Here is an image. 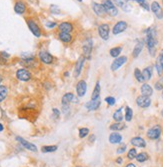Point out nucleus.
Wrapping results in <instances>:
<instances>
[{
    "label": "nucleus",
    "mask_w": 163,
    "mask_h": 167,
    "mask_svg": "<svg viewBox=\"0 0 163 167\" xmlns=\"http://www.w3.org/2000/svg\"><path fill=\"white\" fill-rule=\"evenodd\" d=\"M1 82H2V76L0 75V84H1Z\"/></svg>",
    "instance_id": "6e6d98bb"
},
{
    "label": "nucleus",
    "mask_w": 163,
    "mask_h": 167,
    "mask_svg": "<svg viewBox=\"0 0 163 167\" xmlns=\"http://www.w3.org/2000/svg\"><path fill=\"white\" fill-rule=\"evenodd\" d=\"M113 119L115 122H121L123 120V114H122V107H120L119 109L116 110L113 113Z\"/></svg>",
    "instance_id": "2f4dec72"
},
{
    "label": "nucleus",
    "mask_w": 163,
    "mask_h": 167,
    "mask_svg": "<svg viewBox=\"0 0 163 167\" xmlns=\"http://www.w3.org/2000/svg\"><path fill=\"white\" fill-rule=\"evenodd\" d=\"M154 88L156 89V90H162L163 89V75L159 77V79L157 80V81L155 82V84H154Z\"/></svg>",
    "instance_id": "e433bc0d"
},
{
    "label": "nucleus",
    "mask_w": 163,
    "mask_h": 167,
    "mask_svg": "<svg viewBox=\"0 0 163 167\" xmlns=\"http://www.w3.org/2000/svg\"><path fill=\"white\" fill-rule=\"evenodd\" d=\"M105 102L108 104L109 106H113L115 102H116V100H115V98L114 97H112V96H108V97H106L105 98Z\"/></svg>",
    "instance_id": "a19ab883"
},
{
    "label": "nucleus",
    "mask_w": 163,
    "mask_h": 167,
    "mask_svg": "<svg viewBox=\"0 0 163 167\" xmlns=\"http://www.w3.org/2000/svg\"><path fill=\"white\" fill-rule=\"evenodd\" d=\"M126 62H127L126 56H119V57L115 58V60L112 62V64H111V70L112 71L118 70L120 67H122Z\"/></svg>",
    "instance_id": "ddd939ff"
},
{
    "label": "nucleus",
    "mask_w": 163,
    "mask_h": 167,
    "mask_svg": "<svg viewBox=\"0 0 163 167\" xmlns=\"http://www.w3.org/2000/svg\"><path fill=\"white\" fill-rule=\"evenodd\" d=\"M27 26L29 28V30L31 31V33L34 35L35 37H40L41 36V29L39 27V25L37 24L36 22L34 21L33 19H27Z\"/></svg>",
    "instance_id": "0eeeda50"
},
{
    "label": "nucleus",
    "mask_w": 163,
    "mask_h": 167,
    "mask_svg": "<svg viewBox=\"0 0 163 167\" xmlns=\"http://www.w3.org/2000/svg\"><path fill=\"white\" fill-rule=\"evenodd\" d=\"M7 94H8V89L6 86L0 85V103L3 102V101L6 99Z\"/></svg>",
    "instance_id": "7c9ffc66"
},
{
    "label": "nucleus",
    "mask_w": 163,
    "mask_h": 167,
    "mask_svg": "<svg viewBox=\"0 0 163 167\" xmlns=\"http://www.w3.org/2000/svg\"><path fill=\"white\" fill-rule=\"evenodd\" d=\"M161 91H162V92H161V97H162V99H163V89H162Z\"/></svg>",
    "instance_id": "4d7b16f0"
},
{
    "label": "nucleus",
    "mask_w": 163,
    "mask_h": 167,
    "mask_svg": "<svg viewBox=\"0 0 163 167\" xmlns=\"http://www.w3.org/2000/svg\"><path fill=\"white\" fill-rule=\"evenodd\" d=\"M87 91V83L85 80H79L76 84V93L79 97H83Z\"/></svg>",
    "instance_id": "f8f14e48"
},
{
    "label": "nucleus",
    "mask_w": 163,
    "mask_h": 167,
    "mask_svg": "<svg viewBox=\"0 0 163 167\" xmlns=\"http://www.w3.org/2000/svg\"><path fill=\"white\" fill-rule=\"evenodd\" d=\"M100 92H101V87H100V82L97 81L95 87H94V89H93L92 94H91V99H92V100L100 99Z\"/></svg>",
    "instance_id": "bb28decb"
},
{
    "label": "nucleus",
    "mask_w": 163,
    "mask_h": 167,
    "mask_svg": "<svg viewBox=\"0 0 163 167\" xmlns=\"http://www.w3.org/2000/svg\"><path fill=\"white\" fill-rule=\"evenodd\" d=\"M59 40L62 41L63 43H70L72 41V35L71 33H64V32H59L58 34Z\"/></svg>",
    "instance_id": "cd10ccee"
},
{
    "label": "nucleus",
    "mask_w": 163,
    "mask_h": 167,
    "mask_svg": "<svg viewBox=\"0 0 163 167\" xmlns=\"http://www.w3.org/2000/svg\"><path fill=\"white\" fill-rule=\"evenodd\" d=\"M76 167H82V166H79V165H78V166H76Z\"/></svg>",
    "instance_id": "052dcab7"
},
{
    "label": "nucleus",
    "mask_w": 163,
    "mask_h": 167,
    "mask_svg": "<svg viewBox=\"0 0 163 167\" xmlns=\"http://www.w3.org/2000/svg\"><path fill=\"white\" fill-rule=\"evenodd\" d=\"M70 111V106L69 104H62V112L64 113L65 115H67Z\"/></svg>",
    "instance_id": "37998d69"
},
{
    "label": "nucleus",
    "mask_w": 163,
    "mask_h": 167,
    "mask_svg": "<svg viewBox=\"0 0 163 167\" xmlns=\"http://www.w3.org/2000/svg\"><path fill=\"white\" fill-rule=\"evenodd\" d=\"M142 75H143L144 81H149L152 78L153 75V67L152 66H147L142 70Z\"/></svg>",
    "instance_id": "a878e982"
},
{
    "label": "nucleus",
    "mask_w": 163,
    "mask_h": 167,
    "mask_svg": "<svg viewBox=\"0 0 163 167\" xmlns=\"http://www.w3.org/2000/svg\"><path fill=\"white\" fill-rule=\"evenodd\" d=\"M61 102L62 104H70L71 102H77V100L73 93L68 92V93H65L63 96H62Z\"/></svg>",
    "instance_id": "b1692460"
},
{
    "label": "nucleus",
    "mask_w": 163,
    "mask_h": 167,
    "mask_svg": "<svg viewBox=\"0 0 163 167\" xmlns=\"http://www.w3.org/2000/svg\"><path fill=\"white\" fill-rule=\"evenodd\" d=\"M59 31L60 32H64V33H71L74 29V26L71 22H61L60 24L58 25Z\"/></svg>",
    "instance_id": "a211bd4d"
},
{
    "label": "nucleus",
    "mask_w": 163,
    "mask_h": 167,
    "mask_svg": "<svg viewBox=\"0 0 163 167\" xmlns=\"http://www.w3.org/2000/svg\"><path fill=\"white\" fill-rule=\"evenodd\" d=\"M85 60H86V59L84 58L83 55L80 56V57L78 58V60H77L76 64H75V68H74V72H73V75L75 78H77V77L80 75V73H81V71L84 67Z\"/></svg>",
    "instance_id": "9b49d317"
},
{
    "label": "nucleus",
    "mask_w": 163,
    "mask_h": 167,
    "mask_svg": "<svg viewBox=\"0 0 163 167\" xmlns=\"http://www.w3.org/2000/svg\"><path fill=\"white\" fill-rule=\"evenodd\" d=\"M92 48H93V40L91 38H87L84 41L83 46H82V51H83V56L86 60H90L91 54H92Z\"/></svg>",
    "instance_id": "7ed1b4c3"
},
{
    "label": "nucleus",
    "mask_w": 163,
    "mask_h": 167,
    "mask_svg": "<svg viewBox=\"0 0 163 167\" xmlns=\"http://www.w3.org/2000/svg\"><path fill=\"white\" fill-rule=\"evenodd\" d=\"M126 148H127V146H126L125 144H122V145H121L120 147L116 150V153H117V154H122V153H124V152L126 151Z\"/></svg>",
    "instance_id": "a18cd8bd"
},
{
    "label": "nucleus",
    "mask_w": 163,
    "mask_h": 167,
    "mask_svg": "<svg viewBox=\"0 0 163 167\" xmlns=\"http://www.w3.org/2000/svg\"><path fill=\"white\" fill-rule=\"evenodd\" d=\"M45 26L48 29H53V28H55L56 26H57V23L56 22H53V21H47L45 23Z\"/></svg>",
    "instance_id": "c03bdc74"
},
{
    "label": "nucleus",
    "mask_w": 163,
    "mask_h": 167,
    "mask_svg": "<svg viewBox=\"0 0 163 167\" xmlns=\"http://www.w3.org/2000/svg\"><path fill=\"white\" fill-rule=\"evenodd\" d=\"M102 5H103V7H104L106 14H108L109 16L115 17L118 15V8L116 5L112 2V0H104V1L102 2Z\"/></svg>",
    "instance_id": "f03ea898"
},
{
    "label": "nucleus",
    "mask_w": 163,
    "mask_h": 167,
    "mask_svg": "<svg viewBox=\"0 0 163 167\" xmlns=\"http://www.w3.org/2000/svg\"><path fill=\"white\" fill-rule=\"evenodd\" d=\"M57 145H46V146H42L41 148V151L43 153H49V152H54L57 150Z\"/></svg>",
    "instance_id": "72a5a7b5"
},
{
    "label": "nucleus",
    "mask_w": 163,
    "mask_h": 167,
    "mask_svg": "<svg viewBox=\"0 0 163 167\" xmlns=\"http://www.w3.org/2000/svg\"><path fill=\"white\" fill-rule=\"evenodd\" d=\"M112 2L125 12H130L131 10V7L128 4V0H112Z\"/></svg>",
    "instance_id": "f3484780"
},
{
    "label": "nucleus",
    "mask_w": 163,
    "mask_h": 167,
    "mask_svg": "<svg viewBox=\"0 0 163 167\" xmlns=\"http://www.w3.org/2000/svg\"><path fill=\"white\" fill-rule=\"evenodd\" d=\"M136 156H137V151H136V148H131L127 153V158L130 160L135 159Z\"/></svg>",
    "instance_id": "4c0bfd02"
},
{
    "label": "nucleus",
    "mask_w": 163,
    "mask_h": 167,
    "mask_svg": "<svg viewBox=\"0 0 163 167\" xmlns=\"http://www.w3.org/2000/svg\"><path fill=\"white\" fill-rule=\"evenodd\" d=\"M125 167H136L134 163H128Z\"/></svg>",
    "instance_id": "3c124183"
},
{
    "label": "nucleus",
    "mask_w": 163,
    "mask_h": 167,
    "mask_svg": "<svg viewBox=\"0 0 163 167\" xmlns=\"http://www.w3.org/2000/svg\"><path fill=\"white\" fill-rule=\"evenodd\" d=\"M150 9L153 12V14L155 15V17L158 20L163 19V10L162 7L160 6V4L157 1H153L152 3L150 4Z\"/></svg>",
    "instance_id": "6e6552de"
},
{
    "label": "nucleus",
    "mask_w": 163,
    "mask_h": 167,
    "mask_svg": "<svg viewBox=\"0 0 163 167\" xmlns=\"http://www.w3.org/2000/svg\"><path fill=\"white\" fill-rule=\"evenodd\" d=\"M157 61H159V63L161 64V66L163 68V49L159 52L158 57H157Z\"/></svg>",
    "instance_id": "49530a36"
},
{
    "label": "nucleus",
    "mask_w": 163,
    "mask_h": 167,
    "mask_svg": "<svg viewBox=\"0 0 163 167\" xmlns=\"http://www.w3.org/2000/svg\"><path fill=\"white\" fill-rule=\"evenodd\" d=\"M148 158H149V155H148V153H146V152H141V153L137 154V156H136L135 159L138 161V162H145V161L148 160Z\"/></svg>",
    "instance_id": "f704fd0d"
},
{
    "label": "nucleus",
    "mask_w": 163,
    "mask_h": 167,
    "mask_svg": "<svg viewBox=\"0 0 163 167\" xmlns=\"http://www.w3.org/2000/svg\"><path fill=\"white\" fill-rule=\"evenodd\" d=\"M126 125L125 123H123V122H114L113 124H111L110 126H109V129L112 130V131H121L123 129H125Z\"/></svg>",
    "instance_id": "c85d7f7f"
},
{
    "label": "nucleus",
    "mask_w": 163,
    "mask_h": 167,
    "mask_svg": "<svg viewBox=\"0 0 163 167\" xmlns=\"http://www.w3.org/2000/svg\"><path fill=\"white\" fill-rule=\"evenodd\" d=\"M109 33H110V26L107 23H103L98 26V35L103 40L109 39Z\"/></svg>",
    "instance_id": "423d86ee"
},
{
    "label": "nucleus",
    "mask_w": 163,
    "mask_h": 167,
    "mask_svg": "<svg viewBox=\"0 0 163 167\" xmlns=\"http://www.w3.org/2000/svg\"><path fill=\"white\" fill-rule=\"evenodd\" d=\"M3 129H4L3 124H1V123H0V132H2V131H3Z\"/></svg>",
    "instance_id": "864d4df0"
},
{
    "label": "nucleus",
    "mask_w": 163,
    "mask_h": 167,
    "mask_svg": "<svg viewBox=\"0 0 163 167\" xmlns=\"http://www.w3.org/2000/svg\"><path fill=\"white\" fill-rule=\"evenodd\" d=\"M162 5H163V0H162Z\"/></svg>",
    "instance_id": "680f3d73"
},
{
    "label": "nucleus",
    "mask_w": 163,
    "mask_h": 167,
    "mask_svg": "<svg viewBox=\"0 0 163 167\" xmlns=\"http://www.w3.org/2000/svg\"><path fill=\"white\" fill-rule=\"evenodd\" d=\"M50 11H51V13L53 14H60V9H59V7L56 6V5H51V6H50Z\"/></svg>",
    "instance_id": "79ce46f5"
},
{
    "label": "nucleus",
    "mask_w": 163,
    "mask_h": 167,
    "mask_svg": "<svg viewBox=\"0 0 163 167\" xmlns=\"http://www.w3.org/2000/svg\"><path fill=\"white\" fill-rule=\"evenodd\" d=\"M146 38H145V44L147 46V49L149 51L151 56H155L157 45H158V40H157V32L154 27H149L145 30Z\"/></svg>",
    "instance_id": "f257e3e1"
},
{
    "label": "nucleus",
    "mask_w": 163,
    "mask_h": 167,
    "mask_svg": "<svg viewBox=\"0 0 163 167\" xmlns=\"http://www.w3.org/2000/svg\"><path fill=\"white\" fill-rule=\"evenodd\" d=\"M16 140L23 146V147L26 148V149H28V150H30L32 152H36L37 151L36 145H34V144H32V143L28 142L27 140H25L24 138H22L21 136H16Z\"/></svg>",
    "instance_id": "2eb2a0df"
},
{
    "label": "nucleus",
    "mask_w": 163,
    "mask_h": 167,
    "mask_svg": "<svg viewBox=\"0 0 163 167\" xmlns=\"http://www.w3.org/2000/svg\"><path fill=\"white\" fill-rule=\"evenodd\" d=\"M161 116H162V117H163V109L161 110Z\"/></svg>",
    "instance_id": "13d9d810"
},
{
    "label": "nucleus",
    "mask_w": 163,
    "mask_h": 167,
    "mask_svg": "<svg viewBox=\"0 0 163 167\" xmlns=\"http://www.w3.org/2000/svg\"><path fill=\"white\" fill-rule=\"evenodd\" d=\"M14 11L17 13V14H23L25 13L26 11V5L23 1L21 0H18V1L15 2V4H14Z\"/></svg>",
    "instance_id": "5701e85b"
},
{
    "label": "nucleus",
    "mask_w": 163,
    "mask_h": 167,
    "mask_svg": "<svg viewBox=\"0 0 163 167\" xmlns=\"http://www.w3.org/2000/svg\"><path fill=\"white\" fill-rule=\"evenodd\" d=\"M128 27V24H127V22L123 21V20H121V21H118L117 23H115V25L113 26V28H112V33L114 35H118L120 33H122L124 32Z\"/></svg>",
    "instance_id": "9d476101"
},
{
    "label": "nucleus",
    "mask_w": 163,
    "mask_h": 167,
    "mask_svg": "<svg viewBox=\"0 0 163 167\" xmlns=\"http://www.w3.org/2000/svg\"><path fill=\"white\" fill-rule=\"evenodd\" d=\"M77 1H79V2H82V0H77Z\"/></svg>",
    "instance_id": "bf43d9fd"
},
{
    "label": "nucleus",
    "mask_w": 163,
    "mask_h": 167,
    "mask_svg": "<svg viewBox=\"0 0 163 167\" xmlns=\"http://www.w3.org/2000/svg\"><path fill=\"white\" fill-rule=\"evenodd\" d=\"M121 52H122V47H121V46L113 47V48H111L110 50H109V54H110L111 57H113V58L119 57V55H120Z\"/></svg>",
    "instance_id": "c756f323"
},
{
    "label": "nucleus",
    "mask_w": 163,
    "mask_h": 167,
    "mask_svg": "<svg viewBox=\"0 0 163 167\" xmlns=\"http://www.w3.org/2000/svg\"><path fill=\"white\" fill-rule=\"evenodd\" d=\"M122 162H123V160H122V158H121V157H118L116 159V163L119 164V165H120V164H122Z\"/></svg>",
    "instance_id": "8fccbe9b"
},
{
    "label": "nucleus",
    "mask_w": 163,
    "mask_h": 167,
    "mask_svg": "<svg viewBox=\"0 0 163 167\" xmlns=\"http://www.w3.org/2000/svg\"><path fill=\"white\" fill-rule=\"evenodd\" d=\"M100 105H101V100L100 99H96V100L91 99L90 101L85 103L84 107L88 110V111H95V110L99 108Z\"/></svg>",
    "instance_id": "dca6fc26"
},
{
    "label": "nucleus",
    "mask_w": 163,
    "mask_h": 167,
    "mask_svg": "<svg viewBox=\"0 0 163 167\" xmlns=\"http://www.w3.org/2000/svg\"><path fill=\"white\" fill-rule=\"evenodd\" d=\"M144 44H145L144 40L138 41V42L135 44L134 48H133V51H132V57L133 58H137L138 56L140 55L142 49H143V47H144Z\"/></svg>",
    "instance_id": "412c9836"
},
{
    "label": "nucleus",
    "mask_w": 163,
    "mask_h": 167,
    "mask_svg": "<svg viewBox=\"0 0 163 167\" xmlns=\"http://www.w3.org/2000/svg\"><path fill=\"white\" fill-rule=\"evenodd\" d=\"M133 118V111L129 106H127L125 108V120L127 122H130Z\"/></svg>",
    "instance_id": "c9c22d12"
},
{
    "label": "nucleus",
    "mask_w": 163,
    "mask_h": 167,
    "mask_svg": "<svg viewBox=\"0 0 163 167\" xmlns=\"http://www.w3.org/2000/svg\"><path fill=\"white\" fill-rule=\"evenodd\" d=\"M38 57H39V60L44 64H51L53 60H54V57L50 54L48 51H45V50H41V51L38 53Z\"/></svg>",
    "instance_id": "1a4fd4ad"
},
{
    "label": "nucleus",
    "mask_w": 163,
    "mask_h": 167,
    "mask_svg": "<svg viewBox=\"0 0 163 167\" xmlns=\"http://www.w3.org/2000/svg\"><path fill=\"white\" fill-rule=\"evenodd\" d=\"M68 75H69V72H68V71H66V72H64V76H65V77H68Z\"/></svg>",
    "instance_id": "5fc2aeb1"
},
{
    "label": "nucleus",
    "mask_w": 163,
    "mask_h": 167,
    "mask_svg": "<svg viewBox=\"0 0 163 167\" xmlns=\"http://www.w3.org/2000/svg\"><path fill=\"white\" fill-rule=\"evenodd\" d=\"M161 132H162V130H161L160 125H154V126H152L147 130L146 136L151 140H155V139L159 138L160 135H161Z\"/></svg>",
    "instance_id": "20e7f679"
},
{
    "label": "nucleus",
    "mask_w": 163,
    "mask_h": 167,
    "mask_svg": "<svg viewBox=\"0 0 163 167\" xmlns=\"http://www.w3.org/2000/svg\"><path fill=\"white\" fill-rule=\"evenodd\" d=\"M136 104L141 107V108H148L151 105V99L150 97L144 96V95H140L136 98Z\"/></svg>",
    "instance_id": "4468645a"
},
{
    "label": "nucleus",
    "mask_w": 163,
    "mask_h": 167,
    "mask_svg": "<svg viewBox=\"0 0 163 167\" xmlns=\"http://www.w3.org/2000/svg\"><path fill=\"white\" fill-rule=\"evenodd\" d=\"M134 77L139 83H144L145 82L144 78H143V75H142V71L139 69V68H135L134 69Z\"/></svg>",
    "instance_id": "473e14b6"
},
{
    "label": "nucleus",
    "mask_w": 163,
    "mask_h": 167,
    "mask_svg": "<svg viewBox=\"0 0 163 167\" xmlns=\"http://www.w3.org/2000/svg\"><path fill=\"white\" fill-rule=\"evenodd\" d=\"M92 9L94 11V13H95L96 15L99 16V17L104 16L105 14H106L105 10H104V7H103V5L98 3V2H93V3H92Z\"/></svg>",
    "instance_id": "aec40b11"
},
{
    "label": "nucleus",
    "mask_w": 163,
    "mask_h": 167,
    "mask_svg": "<svg viewBox=\"0 0 163 167\" xmlns=\"http://www.w3.org/2000/svg\"><path fill=\"white\" fill-rule=\"evenodd\" d=\"M109 142L112 143V144H118V143H121L122 141V135L118 132H112L110 135H109Z\"/></svg>",
    "instance_id": "393cba45"
},
{
    "label": "nucleus",
    "mask_w": 163,
    "mask_h": 167,
    "mask_svg": "<svg viewBox=\"0 0 163 167\" xmlns=\"http://www.w3.org/2000/svg\"><path fill=\"white\" fill-rule=\"evenodd\" d=\"M94 139H95V136H94V135H91V136H90V138H89V140H90V142H92V141H94Z\"/></svg>",
    "instance_id": "603ef678"
},
{
    "label": "nucleus",
    "mask_w": 163,
    "mask_h": 167,
    "mask_svg": "<svg viewBox=\"0 0 163 167\" xmlns=\"http://www.w3.org/2000/svg\"><path fill=\"white\" fill-rule=\"evenodd\" d=\"M0 56L5 58V59H8L10 57V54L9 53H7V52H5V51H2V52H0Z\"/></svg>",
    "instance_id": "09e8293b"
},
{
    "label": "nucleus",
    "mask_w": 163,
    "mask_h": 167,
    "mask_svg": "<svg viewBox=\"0 0 163 167\" xmlns=\"http://www.w3.org/2000/svg\"><path fill=\"white\" fill-rule=\"evenodd\" d=\"M52 113H53V116H54L55 118H58L59 116H60V111H59L57 108H53Z\"/></svg>",
    "instance_id": "de8ad7c7"
},
{
    "label": "nucleus",
    "mask_w": 163,
    "mask_h": 167,
    "mask_svg": "<svg viewBox=\"0 0 163 167\" xmlns=\"http://www.w3.org/2000/svg\"><path fill=\"white\" fill-rule=\"evenodd\" d=\"M130 143H131L134 147H139V148H145L146 147V141H145L142 137H139V136H136V137L131 138Z\"/></svg>",
    "instance_id": "6ab92c4d"
},
{
    "label": "nucleus",
    "mask_w": 163,
    "mask_h": 167,
    "mask_svg": "<svg viewBox=\"0 0 163 167\" xmlns=\"http://www.w3.org/2000/svg\"><path fill=\"white\" fill-rule=\"evenodd\" d=\"M155 68H156V71H157V74L160 76H162V74H163V68L161 66V64L159 63V61H157L156 60V63H155Z\"/></svg>",
    "instance_id": "ea45409f"
},
{
    "label": "nucleus",
    "mask_w": 163,
    "mask_h": 167,
    "mask_svg": "<svg viewBox=\"0 0 163 167\" xmlns=\"http://www.w3.org/2000/svg\"><path fill=\"white\" fill-rule=\"evenodd\" d=\"M31 72L25 68H20L16 71V78L23 82H27L31 79Z\"/></svg>",
    "instance_id": "39448f33"
},
{
    "label": "nucleus",
    "mask_w": 163,
    "mask_h": 167,
    "mask_svg": "<svg viewBox=\"0 0 163 167\" xmlns=\"http://www.w3.org/2000/svg\"><path fill=\"white\" fill-rule=\"evenodd\" d=\"M88 134H89V129H88V128L83 127V128H80L79 129V137L80 138H85Z\"/></svg>",
    "instance_id": "58836bf2"
},
{
    "label": "nucleus",
    "mask_w": 163,
    "mask_h": 167,
    "mask_svg": "<svg viewBox=\"0 0 163 167\" xmlns=\"http://www.w3.org/2000/svg\"><path fill=\"white\" fill-rule=\"evenodd\" d=\"M140 91H141V95H144V96H147V97H150L153 94V88L149 84H147V83H143L141 85Z\"/></svg>",
    "instance_id": "4be33fe9"
}]
</instances>
